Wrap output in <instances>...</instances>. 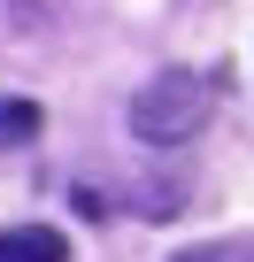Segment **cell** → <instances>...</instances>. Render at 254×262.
<instances>
[{"mask_svg":"<svg viewBox=\"0 0 254 262\" xmlns=\"http://www.w3.org/2000/svg\"><path fill=\"white\" fill-rule=\"evenodd\" d=\"M208 108H216V85L200 77V70H162V77H147V93L131 100V131L147 147H185L193 131L208 123Z\"/></svg>","mask_w":254,"mask_h":262,"instance_id":"6da1fadb","label":"cell"},{"mask_svg":"<svg viewBox=\"0 0 254 262\" xmlns=\"http://www.w3.org/2000/svg\"><path fill=\"white\" fill-rule=\"evenodd\" d=\"M0 262H70V239H62V231H47V224L0 231Z\"/></svg>","mask_w":254,"mask_h":262,"instance_id":"7a4b0ae2","label":"cell"},{"mask_svg":"<svg viewBox=\"0 0 254 262\" xmlns=\"http://www.w3.org/2000/svg\"><path fill=\"white\" fill-rule=\"evenodd\" d=\"M47 116H39V100H16V93H0V147H16V139H31Z\"/></svg>","mask_w":254,"mask_h":262,"instance_id":"3957f363","label":"cell"},{"mask_svg":"<svg viewBox=\"0 0 254 262\" xmlns=\"http://www.w3.org/2000/svg\"><path fill=\"white\" fill-rule=\"evenodd\" d=\"M177 262H254V239H208V247H185Z\"/></svg>","mask_w":254,"mask_h":262,"instance_id":"277c9868","label":"cell"}]
</instances>
